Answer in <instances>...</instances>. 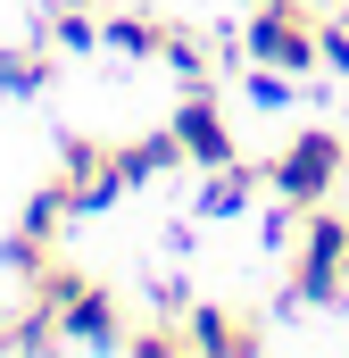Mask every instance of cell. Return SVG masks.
Segmentation results:
<instances>
[{"label":"cell","instance_id":"cell-15","mask_svg":"<svg viewBox=\"0 0 349 358\" xmlns=\"http://www.w3.org/2000/svg\"><path fill=\"white\" fill-rule=\"evenodd\" d=\"M258 8H266V0H258Z\"/></svg>","mask_w":349,"mask_h":358},{"label":"cell","instance_id":"cell-7","mask_svg":"<svg viewBox=\"0 0 349 358\" xmlns=\"http://www.w3.org/2000/svg\"><path fill=\"white\" fill-rule=\"evenodd\" d=\"M167 17H150V8H117V17H100V50H125V59H167Z\"/></svg>","mask_w":349,"mask_h":358},{"label":"cell","instance_id":"cell-1","mask_svg":"<svg viewBox=\"0 0 349 358\" xmlns=\"http://www.w3.org/2000/svg\"><path fill=\"white\" fill-rule=\"evenodd\" d=\"M291 300L299 308H341L349 300V217L341 208H299L291 225Z\"/></svg>","mask_w":349,"mask_h":358},{"label":"cell","instance_id":"cell-4","mask_svg":"<svg viewBox=\"0 0 349 358\" xmlns=\"http://www.w3.org/2000/svg\"><path fill=\"white\" fill-rule=\"evenodd\" d=\"M242 50H250L258 67H283V76L325 67V50H316V17H299V0H266L258 17H250V34H242Z\"/></svg>","mask_w":349,"mask_h":358},{"label":"cell","instance_id":"cell-12","mask_svg":"<svg viewBox=\"0 0 349 358\" xmlns=\"http://www.w3.org/2000/svg\"><path fill=\"white\" fill-rule=\"evenodd\" d=\"M125 350L133 358H191V334H183V325H133Z\"/></svg>","mask_w":349,"mask_h":358},{"label":"cell","instance_id":"cell-3","mask_svg":"<svg viewBox=\"0 0 349 358\" xmlns=\"http://www.w3.org/2000/svg\"><path fill=\"white\" fill-rule=\"evenodd\" d=\"M34 300L59 317V334L67 342H125V308H117V292L100 283V275H84L75 259H50V267L34 275Z\"/></svg>","mask_w":349,"mask_h":358},{"label":"cell","instance_id":"cell-13","mask_svg":"<svg viewBox=\"0 0 349 358\" xmlns=\"http://www.w3.org/2000/svg\"><path fill=\"white\" fill-rule=\"evenodd\" d=\"M167 67L183 76V84H208V50H200V34L174 25V34H167Z\"/></svg>","mask_w":349,"mask_h":358},{"label":"cell","instance_id":"cell-5","mask_svg":"<svg viewBox=\"0 0 349 358\" xmlns=\"http://www.w3.org/2000/svg\"><path fill=\"white\" fill-rule=\"evenodd\" d=\"M167 134H174V150H183V167H200V176L242 159V150H233V125H225V108H216V92H208V84H183Z\"/></svg>","mask_w":349,"mask_h":358},{"label":"cell","instance_id":"cell-6","mask_svg":"<svg viewBox=\"0 0 349 358\" xmlns=\"http://www.w3.org/2000/svg\"><path fill=\"white\" fill-rule=\"evenodd\" d=\"M183 334H191V358H250V350H266V334L242 325L233 308H191Z\"/></svg>","mask_w":349,"mask_h":358},{"label":"cell","instance_id":"cell-8","mask_svg":"<svg viewBox=\"0 0 349 358\" xmlns=\"http://www.w3.org/2000/svg\"><path fill=\"white\" fill-rule=\"evenodd\" d=\"M258 183L266 176H250L242 159H233V167H208V183H200V217H242V208L258 200Z\"/></svg>","mask_w":349,"mask_h":358},{"label":"cell","instance_id":"cell-11","mask_svg":"<svg viewBox=\"0 0 349 358\" xmlns=\"http://www.w3.org/2000/svg\"><path fill=\"white\" fill-rule=\"evenodd\" d=\"M50 50H75V59H84V50H100V17H84V8L67 0V8L50 17Z\"/></svg>","mask_w":349,"mask_h":358},{"label":"cell","instance_id":"cell-14","mask_svg":"<svg viewBox=\"0 0 349 358\" xmlns=\"http://www.w3.org/2000/svg\"><path fill=\"white\" fill-rule=\"evenodd\" d=\"M316 50H325V67H341V76H349V17L316 25Z\"/></svg>","mask_w":349,"mask_h":358},{"label":"cell","instance_id":"cell-9","mask_svg":"<svg viewBox=\"0 0 349 358\" xmlns=\"http://www.w3.org/2000/svg\"><path fill=\"white\" fill-rule=\"evenodd\" d=\"M67 334H59V317L42 308V300H25V317L17 325H0V350H59Z\"/></svg>","mask_w":349,"mask_h":358},{"label":"cell","instance_id":"cell-2","mask_svg":"<svg viewBox=\"0 0 349 358\" xmlns=\"http://www.w3.org/2000/svg\"><path fill=\"white\" fill-rule=\"evenodd\" d=\"M349 176V142L333 125H299L274 159H266V192L283 200V208H316V200H333V183Z\"/></svg>","mask_w":349,"mask_h":358},{"label":"cell","instance_id":"cell-10","mask_svg":"<svg viewBox=\"0 0 349 358\" xmlns=\"http://www.w3.org/2000/svg\"><path fill=\"white\" fill-rule=\"evenodd\" d=\"M50 84V50H0V92L8 100H34Z\"/></svg>","mask_w":349,"mask_h":358}]
</instances>
